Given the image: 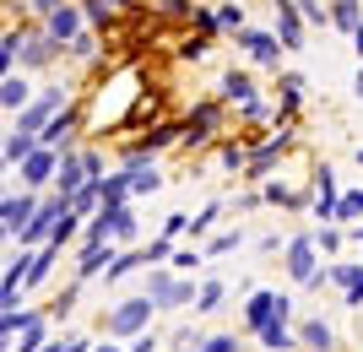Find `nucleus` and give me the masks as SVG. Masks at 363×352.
<instances>
[{
    "instance_id": "aec40b11",
    "label": "nucleus",
    "mask_w": 363,
    "mask_h": 352,
    "mask_svg": "<svg viewBox=\"0 0 363 352\" xmlns=\"http://www.w3.org/2000/svg\"><path fill=\"white\" fill-rule=\"evenodd\" d=\"M71 130H76V120H71V114H65V120H55V125H49V130H44V147H55V141H65V136H71Z\"/></svg>"
},
{
    "instance_id": "a878e982",
    "label": "nucleus",
    "mask_w": 363,
    "mask_h": 352,
    "mask_svg": "<svg viewBox=\"0 0 363 352\" xmlns=\"http://www.w3.org/2000/svg\"><path fill=\"white\" fill-rule=\"evenodd\" d=\"M315 244H320V249H342V233H336V228H320Z\"/></svg>"
},
{
    "instance_id": "f3484780",
    "label": "nucleus",
    "mask_w": 363,
    "mask_h": 352,
    "mask_svg": "<svg viewBox=\"0 0 363 352\" xmlns=\"http://www.w3.org/2000/svg\"><path fill=\"white\" fill-rule=\"evenodd\" d=\"M49 33L71 44V38H76V11H65V6H55V11H49Z\"/></svg>"
},
{
    "instance_id": "c85d7f7f",
    "label": "nucleus",
    "mask_w": 363,
    "mask_h": 352,
    "mask_svg": "<svg viewBox=\"0 0 363 352\" xmlns=\"http://www.w3.org/2000/svg\"><path fill=\"white\" fill-rule=\"evenodd\" d=\"M152 347H157V336H141V331H136V347H130V352H152Z\"/></svg>"
},
{
    "instance_id": "a211bd4d",
    "label": "nucleus",
    "mask_w": 363,
    "mask_h": 352,
    "mask_svg": "<svg viewBox=\"0 0 363 352\" xmlns=\"http://www.w3.org/2000/svg\"><path fill=\"white\" fill-rule=\"evenodd\" d=\"M28 217H33V200H6V222L11 228H28Z\"/></svg>"
},
{
    "instance_id": "cd10ccee",
    "label": "nucleus",
    "mask_w": 363,
    "mask_h": 352,
    "mask_svg": "<svg viewBox=\"0 0 363 352\" xmlns=\"http://www.w3.org/2000/svg\"><path fill=\"white\" fill-rule=\"evenodd\" d=\"M217 22H223V28H239V33H244V11H239V6H228V11L217 16Z\"/></svg>"
},
{
    "instance_id": "c756f323",
    "label": "nucleus",
    "mask_w": 363,
    "mask_h": 352,
    "mask_svg": "<svg viewBox=\"0 0 363 352\" xmlns=\"http://www.w3.org/2000/svg\"><path fill=\"white\" fill-rule=\"evenodd\" d=\"M352 49H358V55H363V22H358V28H352Z\"/></svg>"
},
{
    "instance_id": "393cba45",
    "label": "nucleus",
    "mask_w": 363,
    "mask_h": 352,
    "mask_svg": "<svg viewBox=\"0 0 363 352\" xmlns=\"http://www.w3.org/2000/svg\"><path fill=\"white\" fill-rule=\"evenodd\" d=\"M228 249H239V233H217V239H212V249H206V255H228Z\"/></svg>"
},
{
    "instance_id": "dca6fc26",
    "label": "nucleus",
    "mask_w": 363,
    "mask_h": 352,
    "mask_svg": "<svg viewBox=\"0 0 363 352\" xmlns=\"http://www.w3.org/2000/svg\"><path fill=\"white\" fill-rule=\"evenodd\" d=\"M49 169H55V152H49V147H33V152H28V174H22V179L38 184V179H49Z\"/></svg>"
},
{
    "instance_id": "f8f14e48",
    "label": "nucleus",
    "mask_w": 363,
    "mask_h": 352,
    "mask_svg": "<svg viewBox=\"0 0 363 352\" xmlns=\"http://www.w3.org/2000/svg\"><path fill=\"white\" fill-rule=\"evenodd\" d=\"M255 336L266 341V347H272V352H288V347H293V331H288V320H282V314H277L272 325H260Z\"/></svg>"
},
{
    "instance_id": "0eeeda50",
    "label": "nucleus",
    "mask_w": 363,
    "mask_h": 352,
    "mask_svg": "<svg viewBox=\"0 0 363 352\" xmlns=\"http://www.w3.org/2000/svg\"><path fill=\"white\" fill-rule=\"evenodd\" d=\"M217 114H223V108H217V103H201L196 114H190V125H184V130H179V141H190V147H196V141H206V136H212V130H217Z\"/></svg>"
},
{
    "instance_id": "f03ea898",
    "label": "nucleus",
    "mask_w": 363,
    "mask_h": 352,
    "mask_svg": "<svg viewBox=\"0 0 363 352\" xmlns=\"http://www.w3.org/2000/svg\"><path fill=\"white\" fill-rule=\"evenodd\" d=\"M152 314H157L152 298H130V304H120L114 314H104V331H108V336H136V331H147Z\"/></svg>"
},
{
    "instance_id": "39448f33",
    "label": "nucleus",
    "mask_w": 363,
    "mask_h": 352,
    "mask_svg": "<svg viewBox=\"0 0 363 352\" xmlns=\"http://www.w3.org/2000/svg\"><path fill=\"white\" fill-rule=\"evenodd\" d=\"M293 347H309V352H331L336 347V331L325 320H303L298 331H293Z\"/></svg>"
},
{
    "instance_id": "7c9ffc66",
    "label": "nucleus",
    "mask_w": 363,
    "mask_h": 352,
    "mask_svg": "<svg viewBox=\"0 0 363 352\" xmlns=\"http://www.w3.org/2000/svg\"><path fill=\"white\" fill-rule=\"evenodd\" d=\"M358 336H363V304H358Z\"/></svg>"
},
{
    "instance_id": "ddd939ff",
    "label": "nucleus",
    "mask_w": 363,
    "mask_h": 352,
    "mask_svg": "<svg viewBox=\"0 0 363 352\" xmlns=\"http://www.w3.org/2000/svg\"><path fill=\"white\" fill-rule=\"evenodd\" d=\"M331 22H336L342 33H352V28L363 22V0H336V6H331Z\"/></svg>"
},
{
    "instance_id": "f257e3e1",
    "label": "nucleus",
    "mask_w": 363,
    "mask_h": 352,
    "mask_svg": "<svg viewBox=\"0 0 363 352\" xmlns=\"http://www.w3.org/2000/svg\"><path fill=\"white\" fill-rule=\"evenodd\" d=\"M147 298H152V309H184L196 298V282H184L179 271H152L147 276Z\"/></svg>"
},
{
    "instance_id": "bb28decb",
    "label": "nucleus",
    "mask_w": 363,
    "mask_h": 352,
    "mask_svg": "<svg viewBox=\"0 0 363 352\" xmlns=\"http://www.w3.org/2000/svg\"><path fill=\"white\" fill-rule=\"evenodd\" d=\"M71 49H76V55H82V60H87V55H92V49H98V44H92V33H76V38H71Z\"/></svg>"
},
{
    "instance_id": "412c9836",
    "label": "nucleus",
    "mask_w": 363,
    "mask_h": 352,
    "mask_svg": "<svg viewBox=\"0 0 363 352\" xmlns=\"http://www.w3.org/2000/svg\"><path fill=\"white\" fill-rule=\"evenodd\" d=\"M358 212H363V190H352V195L336 200V217H358Z\"/></svg>"
},
{
    "instance_id": "473e14b6",
    "label": "nucleus",
    "mask_w": 363,
    "mask_h": 352,
    "mask_svg": "<svg viewBox=\"0 0 363 352\" xmlns=\"http://www.w3.org/2000/svg\"><path fill=\"white\" fill-rule=\"evenodd\" d=\"M98 352H120V347H98Z\"/></svg>"
},
{
    "instance_id": "b1692460",
    "label": "nucleus",
    "mask_w": 363,
    "mask_h": 352,
    "mask_svg": "<svg viewBox=\"0 0 363 352\" xmlns=\"http://www.w3.org/2000/svg\"><path fill=\"white\" fill-rule=\"evenodd\" d=\"M217 217H223V206H206V212H201V217H190V228H196V233H206V228H212V222H217Z\"/></svg>"
},
{
    "instance_id": "5701e85b",
    "label": "nucleus",
    "mask_w": 363,
    "mask_h": 352,
    "mask_svg": "<svg viewBox=\"0 0 363 352\" xmlns=\"http://www.w3.org/2000/svg\"><path fill=\"white\" fill-rule=\"evenodd\" d=\"M55 103H60V98H44V103H33L22 125H38V120H49V114H55Z\"/></svg>"
},
{
    "instance_id": "20e7f679",
    "label": "nucleus",
    "mask_w": 363,
    "mask_h": 352,
    "mask_svg": "<svg viewBox=\"0 0 363 352\" xmlns=\"http://www.w3.org/2000/svg\"><path fill=\"white\" fill-rule=\"evenodd\" d=\"M298 38H303L298 6H293V0H277V44H282V49H298Z\"/></svg>"
},
{
    "instance_id": "4468645a",
    "label": "nucleus",
    "mask_w": 363,
    "mask_h": 352,
    "mask_svg": "<svg viewBox=\"0 0 363 352\" xmlns=\"http://www.w3.org/2000/svg\"><path fill=\"white\" fill-rule=\"evenodd\" d=\"M108 261H114V249H104V239H98V244H87V255H82V266H76V271H82V276H98Z\"/></svg>"
},
{
    "instance_id": "9d476101",
    "label": "nucleus",
    "mask_w": 363,
    "mask_h": 352,
    "mask_svg": "<svg viewBox=\"0 0 363 352\" xmlns=\"http://www.w3.org/2000/svg\"><path fill=\"white\" fill-rule=\"evenodd\" d=\"M223 103H255V87H250L244 71H228L223 76Z\"/></svg>"
},
{
    "instance_id": "9b49d317",
    "label": "nucleus",
    "mask_w": 363,
    "mask_h": 352,
    "mask_svg": "<svg viewBox=\"0 0 363 352\" xmlns=\"http://www.w3.org/2000/svg\"><path fill=\"white\" fill-rule=\"evenodd\" d=\"M130 190H141V195H147V190H157V184H163V174L157 169H147V157H130Z\"/></svg>"
},
{
    "instance_id": "2f4dec72",
    "label": "nucleus",
    "mask_w": 363,
    "mask_h": 352,
    "mask_svg": "<svg viewBox=\"0 0 363 352\" xmlns=\"http://www.w3.org/2000/svg\"><path fill=\"white\" fill-rule=\"evenodd\" d=\"M352 239H358V244H363V228H352Z\"/></svg>"
},
{
    "instance_id": "6e6552de",
    "label": "nucleus",
    "mask_w": 363,
    "mask_h": 352,
    "mask_svg": "<svg viewBox=\"0 0 363 352\" xmlns=\"http://www.w3.org/2000/svg\"><path fill=\"white\" fill-rule=\"evenodd\" d=\"M244 49H250V60H260V65H277V60H282L277 33H244Z\"/></svg>"
},
{
    "instance_id": "423d86ee",
    "label": "nucleus",
    "mask_w": 363,
    "mask_h": 352,
    "mask_svg": "<svg viewBox=\"0 0 363 352\" xmlns=\"http://www.w3.org/2000/svg\"><path fill=\"white\" fill-rule=\"evenodd\" d=\"M277 314L288 320V298H277V293H255V298H250V331H260V325H272Z\"/></svg>"
},
{
    "instance_id": "7ed1b4c3",
    "label": "nucleus",
    "mask_w": 363,
    "mask_h": 352,
    "mask_svg": "<svg viewBox=\"0 0 363 352\" xmlns=\"http://www.w3.org/2000/svg\"><path fill=\"white\" fill-rule=\"evenodd\" d=\"M315 271H320V244H315V233H298L288 244V276L293 282H309Z\"/></svg>"
},
{
    "instance_id": "6ab92c4d",
    "label": "nucleus",
    "mask_w": 363,
    "mask_h": 352,
    "mask_svg": "<svg viewBox=\"0 0 363 352\" xmlns=\"http://www.w3.org/2000/svg\"><path fill=\"white\" fill-rule=\"evenodd\" d=\"M196 352H239V336H212V341H190Z\"/></svg>"
},
{
    "instance_id": "2eb2a0df",
    "label": "nucleus",
    "mask_w": 363,
    "mask_h": 352,
    "mask_svg": "<svg viewBox=\"0 0 363 352\" xmlns=\"http://www.w3.org/2000/svg\"><path fill=\"white\" fill-rule=\"evenodd\" d=\"M223 298H228V288H223V282H201V293L190 298V304H196L201 314H212V309H223Z\"/></svg>"
},
{
    "instance_id": "4be33fe9",
    "label": "nucleus",
    "mask_w": 363,
    "mask_h": 352,
    "mask_svg": "<svg viewBox=\"0 0 363 352\" xmlns=\"http://www.w3.org/2000/svg\"><path fill=\"white\" fill-rule=\"evenodd\" d=\"M168 261H174V271H190V266H201V261H206V255H196V249H174Z\"/></svg>"
},
{
    "instance_id": "1a4fd4ad",
    "label": "nucleus",
    "mask_w": 363,
    "mask_h": 352,
    "mask_svg": "<svg viewBox=\"0 0 363 352\" xmlns=\"http://www.w3.org/2000/svg\"><path fill=\"white\" fill-rule=\"evenodd\" d=\"M315 217H325V222L336 217V179H331V169L315 174Z\"/></svg>"
}]
</instances>
